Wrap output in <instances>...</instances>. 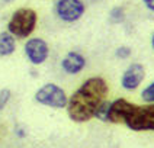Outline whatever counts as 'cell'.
Listing matches in <instances>:
<instances>
[{"mask_svg": "<svg viewBox=\"0 0 154 148\" xmlns=\"http://www.w3.org/2000/svg\"><path fill=\"white\" fill-rule=\"evenodd\" d=\"M109 87L102 77L87 78L67 102V115L76 123H85L94 118L97 107L106 100Z\"/></svg>", "mask_w": 154, "mask_h": 148, "instance_id": "obj_1", "label": "cell"}, {"mask_svg": "<svg viewBox=\"0 0 154 148\" xmlns=\"http://www.w3.org/2000/svg\"><path fill=\"white\" fill-rule=\"evenodd\" d=\"M146 77V70L143 64H131L128 68L124 71L122 77H121V86L127 90H135Z\"/></svg>", "mask_w": 154, "mask_h": 148, "instance_id": "obj_7", "label": "cell"}, {"mask_svg": "<svg viewBox=\"0 0 154 148\" xmlns=\"http://www.w3.org/2000/svg\"><path fill=\"white\" fill-rule=\"evenodd\" d=\"M108 109H109V102L105 100V102L97 107V110L94 113V118L102 122H108Z\"/></svg>", "mask_w": 154, "mask_h": 148, "instance_id": "obj_11", "label": "cell"}, {"mask_svg": "<svg viewBox=\"0 0 154 148\" xmlns=\"http://www.w3.org/2000/svg\"><path fill=\"white\" fill-rule=\"evenodd\" d=\"M25 54L29 62H32L34 65H41L48 58L50 48L48 44L41 38H31L25 44Z\"/></svg>", "mask_w": 154, "mask_h": 148, "instance_id": "obj_6", "label": "cell"}, {"mask_svg": "<svg viewBox=\"0 0 154 148\" xmlns=\"http://www.w3.org/2000/svg\"><path fill=\"white\" fill-rule=\"evenodd\" d=\"M129 55H131V48L125 47V45L116 48V51H115V57L119 60H127V58H129Z\"/></svg>", "mask_w": 154, "mask_h": 148, "instance_id": "obj_13", "label": "cell"}, {"mask_svg": "<svg viewBox=\"0 0 154 148\" xmlns=\"http://www.w3.org/2000/svg\"><path fill=\"white\" fill-rule=\"evenodd\" d=\"M108 122L124 123L135 132L154 131V103L140 106L125 99H116L109 103Z\"/></svg>", "mask_w": 154, "mask_h": 148, "instance_id": "obj_2", "label": "cell"}, {"mask_svg": "<svg viewBox=\"0 0 154 148\" xmlns=\"http://www.w3.org/2000/svg\"><path fill=\"white\" fill-rule=\"evenodd\" d=\"M143 3L146 5L147 9H150L151 12H154V0H143Z\"/></svg>", "mask_w": 154, "mask_h": 148, "instance_id": "obj_15", "label": "cell"}, {"mask_svg": "<svg viewBox=\"0 0 154 148\" xmlns=\"http://www.w3.org/2000/svg\"><path fill=\"white\" fill-rule=\"evenodd\" d=\"M86 67V58L83 54L79 51H70L64 55L61 61V68L67 74H79L82 70Z\"/></svg>", "mask_w": 154, "mask_h": 148, "instance_id": "obj_8", "label": "cell"}, {"mask_svg": "<svg viewBox=\"0 0 154 148\" xmlns=\"http://www.w3.org/2000/svg\"><path fill=\"white\" fill-rule=\"evenodd\" d=\"M151 47H153V50H154V35H153V38H151Z\"/></svg>", "mask_w": 154, "mask_h": 148, "instance_id": "obj_16", "label": "cell"}, {"mask_svg": "<svg viewBox=\"0 0 154 148\" xmlns=\"http://www.w3.org/2000/svg\"><path fill=\"white\" fill-rule=\"evenodd\" d=\"M109 19H111V22H113V23H122L125 20V12H124V9L121 8V6H116V8L111 9Z\"/></svg>", "mask_w": 154, "mask_h": 148, "instance_id": "obj_10", "label": "cell"}, {"mask_svg": "<svg viewBox=\"0 0 154 148\" xmlns=\"http://www.w3.org/2000/svg\"><path fill=\"white\" fill-rule=\"evenodd\" d=\"M10 100V90L9 89H2L0 90V110L6 107V104Z\"/></svg>", "mask_w": 154, "mask_h": 148, "instance_id": "obj_14", "label": "cell"}, {"mask_svg": "<svg viewBox=\"0 0 154 148\" xmlns=\"http://www.w3.org/2000/svg\"><path fill=\"white\" fill-rule=\"evenodd\" d=\"M16 51V39L12 34L2 32L0 34V57H9Z\"/></svg>", "mask_w": 154, "mask_h": 148, "instance_id": "obj_9", "label": "cell"}, {"mask_svg": "<svg viewBox=\"0 0 154 148\" xmlns=\"http://www.w3.org/2000/svg\"><path fill=\"white\" fill-rule=\"evenodd\" d=\"M86 8L82 0H58L55 3V15L64 22H76L85 15Z\"/></svg>", "mask_w": 154, "mask_h": 148, "instance_id": "obj_5", "label": "cell"}, {"mask_svg": "<svg viewBox=\"0 0 154 148\" xmlns=\"http://www.w3.org/2000/svg\"><path fill=\"white\" fill-rule=\"evenodd\" d=\"M36 22H38V16L34 9L20 8L10 17L8 23V32L12 34L15 38L23 39L32 35Z\"/></svg>", "mask_w": 154, "mask_h": 148, "instance_id": "obj_3", "label": "cell"}, {"mask_svg": "<svg viewBox=\"0 0 154 148\" xmlns=\"http://www.w3.org/2000/svg\"><path fill=\"white\" fill-rule=\"evenodd\" d=\"M35 100L38 103L44 104V106H48V107L63 109V107L67 106L69 97L60 86H57L54 83H47L36 90Z\"/></svg>", "mask_w": 154, "mask_h": 148, "instance_id": "obj_4", "label": "cell"}, {"mask_svg": "<svg viewBox=\"0 0 154 148\" xmlns=\"http://www.w3.org/2000/svg\"><path fill=\"white\" fill-rule=\"evenodd\" d=\"M2 2H5V3H12V2H15V0H2Z\"/></svg>", "mask_w": 154, "mask_h": 148, "instance_id": "obj_17", "label": "cell"}, {"mask_svg": "<svg viewBox=\"0 0 154 148\" xmlns=\"http://www.w3.org/2000/svg\"><path fill=\"white\" fill-rule=\"evenodd\" d=\"M141 99H143L146 103H154V81L150 83V84L141 92Z\"/></svg>", "mask_w": 154, "mask_h": 148, "instance_id": "obj_12", "label": "cell"}]
</instances>
